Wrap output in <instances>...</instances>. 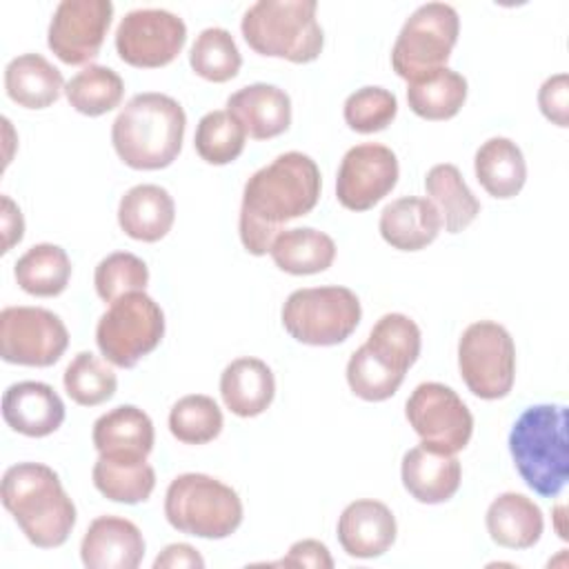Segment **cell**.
I'll list each match as a JSON object with an SVG mask.
<instances>
[{"label":"cell","instance_id":"obj_1","mask_svg":"<svg viewBox=\"0 0 569 569\" xmlns=\"http://www.w3.org/2000/svg\"><path fill=\"white\" fill-rule=\"evenodd\" d=\"M320 169L313 158L287 151L258 169L242 191L240 240L253 256H264L289 220L307 216L320 198Z\"/></svg>","mask_w":569,"mask_h":569},{"label":"cell","instance_id":"obj_2","mask_svg":"<svg viewBox=\"0 0 569 569\" xmlns=\"http://www.w3.org/2000/svg\"><path fill=\"white\" fill-rule=\"evenodd\" d=\"M0 498L31 545L53 549L67 542L76 525V505L51 467L42 462L9 467Z\"/></svg>","mask_w":569,"mask_h":569},{"label":"cell","instance_id":"obj_3","mask_svg":"<svg viewBox=\"0 0 569 569\" xmlns=\"http://www.w3.org/2000/svg\"><path fill=\"white\" fill-rule=\"evenodd\" d=\"M187 116L178 100L167 93H136L111 124V142L118 158L140 171L169 167L184 138Z\"/></svg>","mask_w":569,"mask_h":569},{"label":"cell","instance_id":"obj_4","mask_svg":"<svg viewBox=\"0 0 569 569\" xmlns=\"http://www.w3.org/2000/svg\"><path fill=\"white\" fill-rule=\"evenodd\" d=\"M509 453L529 489L545 498L558 496L569 473L567 407H527L509 431Z\"/></svg>","mask_w":569,"mask_h":569},{"label":"cell","instance_id":"obj_5","mask_svg":"<svg viewBox=\"0 0 569 569\" xmlns=\"http://www.w3.org/2000/svg\"><path fill=\"white\" fill-rule=\"evenodd\" d=\"M316 13V0H258L244 11L240 31L256 53L305 64L325 44Z\"/></svg>","mask_w":569,"mask_h":569},{"label":"cell","instance_id":"obj_6","mask_svg":"<svg viewBox=\"0 0 569 569\" xmlns=\"http://www.w3.org/2000/svg\"><path fill=\"white\" fill-rule=\"evenodd\" d=\"M167 522L189 536L220 540L242 522V500L229 485L207 473H180L164 493Z\"/></svg>","mask_w":569,"mask_h":569},{"label":"cell","instance_id":"obj_7","mask_svg":"<svg viewBox=\"0 0 569 569\" xmlns=\"http://www.w3.org/2000/svg\"><path fill=\"white\" fill-rule=\"evenodd\" d=\"M362 316L358 296L338 284L296 289L282 305V327L287 333L311 347L345 342Z\"/></svg>","mask_w":569,"mask_h":569},{"label":"cell","instance_id":"obj_8","mask_svg":"<svg viewBox=\"0 0 569 569\" xmlns=\"http://www.w3.org/2000/svg\"><path fill=\"white\" fill-rule=\"evenodd\" d=\"M164 336V313L144 291H131L109 305L96 327L100 353L113 367L131 369L149 356Z\"/></svg>","mask_w":569,"mask_h":569},{"label":"cell","instance_id":"obj_9","mask_svg":"<svg viewBox=\"0 0 569 569\" xmlns=\"http://www.w3.org/2000/svg\"><path fill=\"white\" fill-rule=\"evenodd\" d=\"M460 18L451 4H420L402 24L391 49L393 71L413 82L436 69L447 67V60L458 42Z\"/></svg>","mask_w":569,"mask_h":569},{"label":"cell","instance_id":"obj_10","mask_svg":"<svg viewBox=\"0 0 569 569\" xmlns=\"http://www.w3.org/2000/svg\"><path fill=\"white\" fill-rule=\"evenodd\" d=\"M458 367L473 396L482 400L505 398L516 378L511 333L493 320L471 322L458 340Z\"/></svg>","mask_w":569,"mask_h":569},{"label":"cell","instance_id":"obj_11","mask_svg":"<svg viewBox=\"0 0 569 569\" xmlns=\"http://www.w3.org/2000/svg\"><path fill=\"white\" fill-rule=\"evenodd\" d=\"M405 416L420 445L442 451H462L473 433V416L465 400L442 382H420L405 405Z\"/></svg>","mask_w":569,"mask_h":569},{"label":"cell","instance_id":"obj_12","mask_svg":"<svg viewBox=\"0 0 569 569\" xmlns=\"http://www.w3.org/2000/svg\"><path fill=\"white\" fill-rule=\"evenodd\" d=\"M69 347V331L58 313L42 307L0 311V356L22 367H51Z\"/></svg>","mask_w":569,"mask_h":569},{"label":"cell","instance_id":"obj_13","mask_svg":"<svg viewBox=\"0 0 569 569\" xmlns=\"http://www.w3.org/2000/svg\"><path fill=\"white\" fill-rule=\"evenodd\" d=\"M184 42V20L167 9H133L116 29V51L120 60L140 69L173 62Z\"/></svg>","mask_w":569,"mask_h":569},{"label":"cell","instance_id":"obj_14","mask_svg":"<svg viewBox=\"0 0 569 569\" xmlns=\"http://www.w3.org/2000/svg\"><path fill=\"white\" fill-rule=\"evenodd\" d=\"M109 0H62L49 22L47 44L67 64H87L100 53L111 27Z\"/></svg>","mask_w":569,"mask_h":569},{"label":"cell","instance_id":"obj_15","mask_svg":"<svg viewBox=\"0 0 569 569\" xmlns=\"http://www.w3.org/2000/svg\"><path fill=\"white\" fill-rule=\"evenodd\" d=\"M396 153L378 142L351 147L338 167L336 198L349 211H367L380 202L398 182Z\"/></svg>","mask_w":569,"mask_h":569},{"label":"cell","instance_id":"obj_16","mask_svg":"<svg viewBox=\"0 0 569 569\" xmlns=\"http://www.w3.org/2000/svg\"><path fill=\"white\" fill-rule=\"evenodd\" d=\"M87 569H136L144 558L142 531L127 518L98 516L80 542Z\"/></svg>","mask_w":569,"mask_h":569},{"label":"cell","instance_id":"obj_17","mask_svg":"<svg viewBox=\"0 0 569 569\" xmlns=\"http://www.w3.org/2000/svg\"><path fill=\"white\" fill-rule=\"evenodd\" d=\"M393 511L380 500H353L338 518V542L351 558H378L396 542Z\"/></svg>","mask_w":569,"mask_h":569},{"label":"cell","instance_id":"obj_18","mask_svg":"<svg viewBox=\"0 0 569 569\" xmlns=\"http://www.w3.org/2000/svg\"><path fill=\"white\" fill-rule=\"evenodd\" d=\"M4 422L29 438H44L64 422V402L47 382L22 380L7 387L2 396Z\"/></svg>","mask_w":569,"mask_h":569},{"label":"cell","instance_id":"obj_19","mask_svg":"<svg viewBox=\"0 0 569 569\" xmlns=\"http://www.w3.org/2000/svg\"><path fill=\"white\" fill-rule=\"evenodd\" d=\"M402 485L409 496L422 505H440L456 496L462 480V467L456 453H442L418 445L402 456Z\"/></svg>","mask_w":569,"mask_h":569},{"label":"cell","instance_id":"obj_20","mask_svg":"<svg viewBox=\"0 0 569 569\" xmlns=\"http://www.w3.org/2000/svg\"><path fill=\"white\" fill-rule=\"evenodd\" d=\"M227 111L238 118L253 140L276 138L291 124L289 93L267 82H253L231 93L227 98Z\"/></svg>","mask_w":569,"mask_h":569},{"label":"cell","instance_id":"obj_21","mask_svg":"<svg viewBox=\"0 0 569 569\" xmlns=\"http://www.w3.org/2000/svg\"><path fill=\"white\" fill-rule=\"evenodd\" d=\"M173 220V198L160 184H136L120 198L118 224L133 240L158 242L171 231Z\"/></svg>","mask_w":569,"mask_h":569},{"label":"cell","instance_id":"obj_22","mask_svg":"<svg viewBox=\"0 0 569 569\" xmlns=\"http://www.w3.org/2000/svg\"><path fill=\"white\" fill-rule=\"evenodd\" d=\"M378 229L393 249L420 251L438 238L442 220L431 200L405 196L382 209Z\"/></svg>","mask_w":569,"mask_h":569},{"label":"cell","instance_id":"obj_23","mask_svg":"<svg viewBox=\"0 0 569 569\" xmlns=\"http://www.w3.org/2000/svg\"><path fill=\"white\" fill-rule=\"evenodd\" d=\"M220 396L231 413L240 418L260 416L276 396L273 371L260 358H236L220 373Z\"/></svg>","mask_w":569,"mask_h":569},{"label":"cell","instance_id":"obj_24","mask_svg":"<svg viewBox=\"0 0 569 569\" xmlns=\"http://www.w3.org/2000/svg\"><path fill=\"white\" fill-rule=\"evenodd\" d=\"M485 522L491 540L507 549L533 547L545 529L540 507L531 498L516 491H505L493 498Z\"/></svg>","mask_w":569,"mask_h":569},{"label":"cell","instance_id":"obj_25","mask_svg":"<svg viewBox=\"0 0 569 569\" xmlns=\"http://www.w3.org/2000/svg\"><path fill=\"white\" fill-rule=\"evenodd\" d=\"M91 440L98 453L147 458L153 449L156 431L151 418L142 409L120 405L93 422Z\"/></svg>","mask_w":569,"mask_h":569},{"label":"cell","instance_id":"obj_26","mask_svg":"<svg viewBox=\"0 0 569 569\" xmlns=\"http://www.w3.org/2000/svg\"><path fill=\"white\" fill-rule=\"evenodd\" d=\"M4 89L24 109H47L64 91V80L44 56L22 53L4 67Z\"/></svg>","mask_w":569,"mask_h":569},{"label":"cell","instance_id":"obj_27","mask_svg":"<svg viewBox=\"0 0 569 569\" xmlns=\"http://www.w3.org/2000/svg\"><path fill=\"white\" fill-rule=\"evenodd\" d=\"M91 478L104 498L124 505L144 502L156 487L153 467L147 462V458L138 456L100 453L93 462Z\"/></svg>","mask_w":569,"mask_h":569},{"label":"cell","instance_id":"obj_28","mask_svg":"<svg viewBox=\"0 0 569 569\" xmlns=\"http://www.w3.org/2000/svg\"><path fill=\"white\" fill-rule=\"evenodd\" d=\"M473 171L482 189L500 200L518 196L527 180V162L520 147L502 136L489 138L478 147Z\"/></svg>","mask_w":569,"mask_h":569},{"label":"cell","instance_id":"obj_29","mask_svg":"<svg viewBox=\"0 0 569 569\" xmlns=\"http://www.w3.org/2000/svg\"><path fill=\"white\" fill-rule=\"evenodd\" d=\"M276 267L291 276L327 271L336 258V242L313 227L282 229L269 249Z\"/></svg>","mask_w":569,"mask_h":569},{"label":"cell","instance_id":"obj_30","mask_svg":"<svg viewBox=\"0 0 569 569\" xmlns=\"http://www.w3.org/2000/svg\"><path fill=\"white\" fill-rule=\"evenodd\" d=\"M425 189L431 204L440 213L445 231L449 233L467 229L480 213V202L462 180V173L456 164L442 162L431 167L425 178Z\"/></svg>","mask_w":569,"mask_h":569},{"label":"cell","instance_id":"obj_31","mask_svg":"<svg viewBox=\"0 0 569 569\" xmlns=\"http://www.w3.org/2000/svg\"><path fill=\"white\" fill-rule=\"evenodd\" d=\"M16 282L22 291L38 298L60 296L71 278V260L67 251L51 242L27 249L13 267Z\"/></svg>","mask_w":569,"mask_h":569},{"label":"cell","instance_id":"obj_32","mask_svg":"<svg viewBox=\"0 0 569 569\" xmlns=\"http://www.w3.org/2000/svg\"><path fill=\"white\" fill-rule=\"evenodd\" d=\"M467 100V80L458 71L442 67L407 87L411 111L425 120H449Z\"/></svg>","mask_w":569,"mask_h":569},{"label":"cell","instance_id":"obj_33","mask_svg":"<svg viewBox=\"0 0 569 569\" xmlns=\"http://www.w3.org/2000/svg\"><path fill=\"white\" fill-rule=\"evenodd\" d=\"M64 96L78 113L96 118L120 107L124 82L113 69L89 64L64 84Z\"/></svg>","mask_w":569,"mask_h":569},{"label":"cell","instance_id":"obj_34","mask_svg":"<svg viewBox=\"0 0 569 569\" xmlns=\"http://www.w3.org/2000/svg\"><path fill=\"white\" fill-rule=\"evenodd\" d=\"M420 329L405 313H385L369 331L367 347L391 369L407 373L420 356Z\"/></svg>","mask_w":569,"mask_h":569},{"label":"cell","instance_id":"obj_35","mask_svg":"<svg viewBox=\"0 0 569 569\" xmlns=\"http://www.w3.org/2000/svg\"><path fill=\"white\" fill-rule=\"evenodd\" d=\"M191 69L209 82H227L238 76L242 56L233 36L222 27L202 29L189 51Z\"/></svg>","mask_w":569,"mask_h":569},{"label":"cell","instance_id":"obj_36","mask_svg":"<svg viewBox=\"0 0 569 569\" xmlns=\"http://www.w3.org/2000/svg\"><path fill=\"white\" fill-rule=\"evenodd\" d=\"M247 131L227 109L209 111L200 118L193 136L198 156L209 164H229L244 149Z\"/></svg>","mask_w":569,"mask_h":569},{"label":"cell","instance_id":"obj_37","mask_svg":"<svg viewBox=\"0 0 569 569\" xmlns=\"http://www.w3.org/2000/svg\"><path fill=\"white\" fill-rule=\"evenodd\" d=\"M62 382L67 396L80 407H96L107 402L113 398L118 387L113 369L91 351H80L73 356L64 369Z\"/></svg>","mask_w":569,"mask_h":569},{"label":"cell","instance_id":"obj_38","mask_svg":"<svg viewBox=\"0 0 569 569\" xmlns=\"http://www.w3.org/2000/svg\"><path fill=\"white\" fill-rule=\"evenodd\" d=\"M222 411L218 402L204 393L180 398L169 411V431L184 445H207L222 431Z\"/></svg>","mask_w":569,"mask_h":569},{"label":"cell","instance_id":"obj_39","mask_svg":"<svg viewBox=\"0 0 569 569\" xmlns=\"http://www.w3.org/2000/svg\"><path fill=\"white\" fill-rule=\"evenodd\" d=\"M402 380L405 373L382 362L367 345L358 347L347 362L349 389L367 402H382L391 398L400 389Z\"/></svg>","mask_w":569,"mask_h":569},{"label":"cell","instance_id":"obj_40","mask_svg":"<svg viewBox=\"0 0 569 569\" xmlns=\"http://www.w3.org/2000/svg\"><path fill=\"white\" fill-rule=\"evenodd\" d=\"M149 282V269L142 258L129 251H116L102 258L93 271L96 293L104 302H113L131 291H144Z\"/></svg>","mask_w":569,"mask_h":569},{"label":"cell","instance_id":"obj_41","mask_svg":"<svg viewBox=\"0 0 569 569\" xmlns=\"http://www.w3.org/2000/svg\"><path fill=\"white\" fill-rule=\"evenodd\" d=\"M398 113L396 96L385 87H362L349 93L342 107L345 122L358 133H376L391 124Z\"/></svg>","mask_w":569,"mask_h":569},{"label":"cell","instance_id":"obj_42","mask_svg":"<svg viewBox=\"0 0 569 569\" xmlns=\"http://www.w3.org/2000/svg\"><path fill=\"white\" fill-rule=\"evenodd\" d=\"M538 107L547 120L558 127L569 124V76L556 73L547 78L538 91Z\"/></svg>","mask_w":569,"mask_h":569},{"label":"cell","instance_id":"obj_43","mask_svg":"<svg viewBox=\"0 0 569 569\" xmlns=\"http://www.w3.org/2000/svg\"><path fill=\"white\" fill-rule=\"evenodd\" d=\"M284 567H316V569H331L333 558L325 542L320 540H298L289 547V553L276 562Z\"/></svg>","mask_w":569,"mask_h":569},{"label":"cell","instance_id":"obj_44","mask_svg":"<svg viewBox=\"0 0 569 569\" xmlns=\"http://www.w3.org/2000/svg\"><path fill=\"white\" fill-rule=\"evenodd\" d=\"M180 569V567H191V569H202L204 560L198 553V549H193L187 542H173L167 545L153 560V569Z\"/></svg>","mask_w":569,"mask_h":569},{"label":"cell","instance_id":"obj_45","mask_svg":"<svg viewBox=\"0 0 569 569\" xmlns=\"http://www.w3.org/2000/svg\"><path fill=\"white\" fill-rule=\"evenodd\" d=\"M2 202V209H0V229H2V253H7L13 244H18L24 236V220H22V213L18 209V204L9 198V196H2L0 198Z\"/></svg>","mask_w":569,"mask_h":569}]
</instances>
